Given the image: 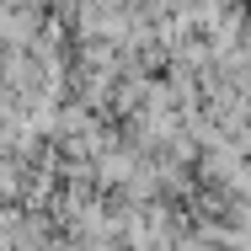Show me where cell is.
Segmentation results:
<instances>
[{
  "mask_svg": "<svg viewBox=\"0 0 251 251\" xmlns=\"http://www.w3.org/2000/svg\"><path fill=\"white\" fill-rule=\"evenodd\" d=\"M0 38L16 49L38 43V5L32 0H0Z\"/></svg>",
  "mask_w": 251,
  "mask_h": 251,
  "instance_id": "1",
  "label": "cell"
}]
</instances>
